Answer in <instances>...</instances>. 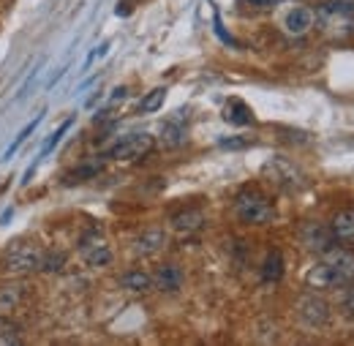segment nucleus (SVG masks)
<instances>
[{
	"mask_svg": "<svg viewBox=\"0 0 354 346\" xmlns=\"http://www.w3.org/2000/svg\"><path fill=\"white\" fill-rule=\"evenodd\" d=\"M25 330H22V325L17 322V319H11V316H0V344H22L25 341V336H22Z\"/></svg>",
	"mask_w": 354,
	"mask_h": 346,
	"instance_id": "obj_24",
	"label": "nucleus"
},
{
	"mask_svg": "<svg viewBox=\"0 0 354 346\" xmlns=\"http://www.w3.org/2000/svg\"><path fill=\"white\" fill-rule=\"evenodd\" d=\"M349 3H354V0H349Z\"/></svg>",
	"mask_w": 354,
	"mask_h": 346,
	"instance_id": "obj_32",
	"label": "nucleus"
},
{
	"mask_svg": "<svg viewBox=\"0 0 354 346\" xmlns=\"http://www.w3.org/2000/svg\"><path fill=\"white\" fill-rule=\"evenodd\" d=\"M101 170H104L101 161H85V164L68 170L60 180H63V185H82V183H88V180H95V177L101 174Z\"/></svg>",
	"mask_w": 354,
	"mask_h": 346,
	"instance_id": "obj_21",
	"label": "nucleus"
},
{
	"mask_svg": "<svg viewBox=\"0 0 354 346\" xmlns=\"http://www.w3.org/2000/svg\"><path fill=\"white\" fill-rule=\"evenodd\" d=\"M213 25H216V33H218V39H221L223 44H232V46H234V39H232V36H229V33L223 30L221 17H218V14H216V19H213Z\"/></svg>",
	"mask_w": 354,
	"mask_h": 346,
	"instance_id": "obj_28",
	"label": "nucleus"
},
{
	"mask_svg": "<svg viewBox=\"0 0 354 346\" xmlns=\"http://www.w3.org/2000/svg\"><path fill=\"white\" fill-rule=\"evenodd\" d=\"M66 267H68V251L60 246H44L41 275H60Z\"/></svg>",
	"mask_w": 354,
	"mask_h": 346,
	"instance_id": "obj_19",
	"label": "nucleus"
},
{
	"mask_svg": "<svg viewBox=\"0 0 354 346\" xmlns=\"http://www.w3.org/2000/svg\"><path fill=\"white\" fill-rule=\"evenodd\" d=\"M306 284L316 292L354 284V254L346 248H330L322 254V262H316L306 273Z\"/></svg>",
	"mask_w": 354,
	"mask_h": 346,
	"instance_id": "obj_1",
	"label": "nucleus"
},
{
	"mask_svg": "<svg viewBox=\"0 0 354 346\" xmlns=\"http://www.w3.org/2000/svg\"><path fill=\"white\" fill-rule=\"evenodd\" d=\"M262 177L281 194H297L306 188V174L300 172V167L295 161H289L283 156L267 158L265 167H262Z\"/></svg>",
	"mask_w": 354,
	"mask_h": 346,
	"instance_id": "obj_6",
	"label": "nucleus"
},
{
	"mask_svg": "<svg viewBox=\"0 0 354 346\" xmlns=\"http://www.w3.org/2000/svg\"><path fill=\"white\" fill-rule=\"evenodd\" d=\"M313 28L327 39L354 36V3L349 0H324L313 8Z\"/></svg>",
	"mask_w": 354,
	"mask_h": 346,
	"instance_id": "obj_4",
	"label": "nucleus"
},
{
	"mask_svg": "<svg viewBox=\"0 0 354 346\" xmlns=\"http://www.w3.org/2000/svg\"><path fill=\"white\" fill-rule=\"evenodd\" d=\"M251 145V139L248 136H221L218 139V147H223V150H243V147H248Z\"/></svg>",
	"mask_w": 354,
	"mask_h": 346,
	"instance_id": "obj_26",
	"label": "nucleus"
},
{
	"mask_svg": "<svg viewBox=\"0 0 354 346\" xmlns=\"http://www.w3.org/2000/svg\"><path fill=\"white\" fill-rule=\"evenodd\" d=\"M205 224H207L205 210L196 208V205H185V208H180L169 216V226L175 229L177 235H196V232L205 229Z\"/></svg>",
	"mask_w": 354,
	"mask_h": 346,
	"instance_id": "obj_14",
	"label": "nucleus"
},
{
	"mask_svg": "<svg viewBox=\"0 0 354 346\" xmlns=\"http://www.w3.org/2000/svg\"><path fill=\"white\" fill-rule=\"evenodd\" d=\"M71 126H74V118H68V120H63V123L57 126V131H52V134H49V139H46V142H44V147H41V150H39V156L33 158V164H36V167H39V164L44 161L46 156H49V153H52V150H55V147L60 145V139H63V136L68 134V129H71Z\"/></svg>",
	"mask_w": 354,
	"mask_h": 346,
	"instance_id": "obj_25",
	"label": "nucleus"
},
{
	"mask_svg": "<svg viewBox=\"0 0 354 346\" xmlns=\"http://www.w3.org/2000/svg\"><path fill=\"white\" fill-rule=\"evenodd\" d=\"M126 98H129V87H115L109 101H112V104H118V101H126Z\"/></svg>",
	"mask_w": 354,
	"mask_h": 346,
	"instance_id": "obj_30",
	"label": "nucleus"
},
{
	"mask_svg": "<svg viewBox=\"0 0 354 346\" xmlns=\"http://www.w3.org/2000/svg\"><path fill=\"white\" fill-rule=\"evenodd\" d=\"M248 6H254V8H275V6H281V3H289V0H245ZM303 3V0H300Z\"/></svg>",
	"mask_w": 354,
	"mask_h": 346,
	"instance_id": "obj_27",
	"label": "nucleus"
},
{
	"mask_svg": "<svg viewBox=\"0 0 354 346\" xmlns=\"http://www.w3.org/2000/svg\"><path fill=\"white\" fill-rule=\"evenodd\" d=\"M153 150H156V136L147 131H133L129 136H120L106 150V158L118 161V164H133V161H142L145 156H150Z\"/></svg>",
	"mask_w": 354,
	"mask_h": 346,
	"instance_id": "obj_7",
	"label": "nucleus"
},
{
	"mask_svg": "<svg viewBox=\"0 0 354 346\" xmlns=\"http://www.w3.org/2000/svg\"><path fill=\"white\" fill-rule=\"evenodd\" d=\"M11 216H14V208H6V210H3V216H0V224H6Z\"/></svg>",
	"mask_w": 354,
	"mask_h": 346,
	"instance_id": "obj_31",
	"label": "nucleus"
},
{
	"mask_svg": "<svg viewBox=\"0 0 354 346\" xmlns=\"http://www.w3.org/2000/svg\"><path fill=\"white\" fill-rule=\"evenodd\" d=\"M164 248H167V229H161V226H145L131 240V251L139 260H150V257L161 254Z\"/></svg>",
	"mask_w": 354,
	"mask_h": 346,
	"instance_id": "obj_10",
	"label": "nucleus"
},
{
	"mask_svg": "<svg viewBox=\"0 0 354 346\" xmlns=\"http://www.w3.org/2000/svg\"><path fill=\"white\" fill-rule=\"evenodd\" d=\"M300 243L306 246V251L310 254H327L330 248H335V235L330 229V224H322V221H306L297 232Z\"/></svg>",
	"mask_w": 354,
	"mask_h": 346,
	"instance_id": "obj_9",
	"label": "nucleus"
},
{
	"mask_svg": "<svg viewBox=\"0 0 354 346\" xmlns=\"http://www.w3.org/2000/svg\"><path fill=\"white\" fill-rule=\"evenodd\" d=\"M221 118L229 126H237V129H245V126H254V123H257L254 109H251L243 98H229V101L223 104Z\"/></svg>",
	"mask_w": 354,
	"mask_h": 346,
	"instance_id": "obj_16",
	"label": "nucleus"
},
{
	"mask_svg": "<svg viewBox=\"0 0 354 346\" xmlns=\"http://www.w3.org/2000/svg\"><path fill=\"white\" fill-rule=\"evenodd\" d=\"M344 313H349V316H354V289H349L346 292V298H344Z\"/></svg>",
	"mask_w": 354,
	"mask_h": 346,
	"instance_id": "obj_29",
	"label": "nucleus"
},
{
	"mask_svg": "<svg viewBox=\"0 0 354 346\" xmlns=\"http://www.w3.org/2000/svg\"><path fill=\"white\" fill-rule=\"evenodd\" d=\"M281 30H283L286 36H292V39H303L306 33L313 30V8H310V6H303V3L286 8L283 17H281Z\"/></svg>",
	"mask_w": 354,
	"mask_h": 346,
	"instance_id": "obj_11",
	"label": "nucleus"
},
{
	"mask_svg": "<svg viewBox=\"0 0 354 346\" xmlns=\"http://www.w3.org/2000/svg\"><path fill=\"white\" fill-rule=\"evenodd\" d=\"M183 284H185V273L175 262H164L153 273V289L161 295H177L183 289Z\"/></svg>",
	"mask_w": 354,
	"mask_h": 346,
	"instance_id": "obj_13",
	"label": "nucleus"
},
{
	"mask_svg": "<svg viewBox=\"0 0 354 346\" xmlns=\"http://www.w3.org/2000/svg\"><path fill=\"white\" fill-rule=\"evenodd\" d=\"M330 229L338 243L354 246V210H338L335 218L330 221Z\"/></svg>",
	"mask_w": 354,
	"mask_h": 346,
	"instance_id": "obj_20",
	"label": "nucleus"
},
{
	"mask_svg": "<svg viewBox=\"0 0 354 346\" xmlns=\"http://www.w3.org/2000/svg\"><path fill=\"white\" fill-rule=\"evenodd\" d=\"M283 273H286L283 254H281L278 248H270L265 262H262V267H259V278H262L265 284H278V281L283 278Z\"/></svg>",
	"mask_w": 354,
	"mask_h": 346,
	"instance_id": "obj_18",
	"label": "nucleus"
},
{
	"mask_svg": "<svg viewBox=\"0 0 354 346\" xmlns=\"http://www.w3.org/2000/svg\"><path fill=\"white\" fill-rule=\"evenodd\" d=\"M232 213L243 226H270L278 210L275 202L257 185H243L232 199Z\"/></svg>",
	"mask_w": 354,
	"mask_h": 346,
	"instance_id": "obj_3",
	"label": "nucleus"
},
{
	"mask_svg": "<svg viewBox=\"0 0 354 346\" xmlns=\"http://www.w3.org/2000/svg\"><path fill=\"white\" fill-rule=\"evenodd\" d=\"M33 289L28 286V278H3L0 281V316H14L30 300Z\"/></svg>",
	"mask_w": 354,
	"mask_h": 346,
	"instance_id": "obj_8",
	"label": "nucleus"
},
{
	"mask_svg": "<svg viewBox=\"0 0 354 346\" xmlns=\"http://www.w3.org/2000/svg\"><path fill=\"white\" fill-rule=\"evenodd\" d=\"M77 254H80L82 264L90 267V270H104V267H109L115 262V251H112L109 240L104 237V232L98 226H88V229L80 232Z\"/></svg>",
	"mask_w": 354,
	"mask_h": 346,
	"instance_id": "obj_5",
	"label": "nucleus"
},
{
	"mask_svg": "<svg viewBox=\"0 0 354 346\" xmlns=\"http://www.w3.org/2000/svg\"><path fill=\"white\" fill-rule=\"evenodd\" d=\"M297 316H300L308 327H322V325H327V319H330V305L324 303L322 298H316V295H306V298H300V303H297Z\"/></svg>",
	"mask_w": 354,
	"mask_h": 346,
	"instance_id": "obj_15",
	"label": "nucleus"
},
{
	"mask_svg": "<svg viewBox=\"0 0 354 346\" xmlns=\"http://www.w3.org/2000/svg\"><path fill=\"white\" fill-rule=\"evenodd\" d=\"M118 284H120V289H126L131 295H147V292H153V273H147L142 267H129L120 273Z\"/></svg>",
	"mask_w": 354,
	"mask_h": 346,
	"instance_id": "obj_17",
	"label": "nucleus"
},
{
	"mask_svg": "<svg viewBox=\"0 0 354 346\" xmlns=\"http://www.w3.org/2000/svg\"><path fill=\"white\" fill-rule=\"evenodd\" d=\"M44 246L36 237H19L0 251V278H33L41 273Z\"/></svg>",
	"mask_w": 354,
	"mask_h": 346,
	"instance_id": "obj_2",
	"label": "nucleus"
},
{
	"mask_svg": "<svg viewBox=\"0 0 354 346\" xmlns=\"http://www.w3.org/2000/svg\"><path fill=\"white\" fill-rule=\"evenodd\" d=\"M41 120H44V112H39V115H36V118H33L30 123H25V129L19 131V134L14 136V142H11L8 147H6V153H3V161H11V158H14L17 153H19V147H22L25 142H28V136H30L33 131L41 126Z\"/></svg>",
	"mask_w": 354,
	"mask_h": 346,
	"instance_id": "obj_23",
	"label": "nucleus"
},
{
	"mask_svg": "<svg viewBox=\"0 0 354 346\" xmlns=\"http://www.w3.org/2000/svg\"><path fill=\"white\" fill-rule=\"evenodd\" d=\"M158 142H161V147H167V150H177V147H183V145L188 142V115H185L183 109L175 112L169 120L161 123Z\"/></svg>",
	"mask_w": 354,
	"mask_h": 346,
	"instance_id": "obj_12",
	"label": "nucleus"
},
{
	"mask_svg": "<svg viewBox=\"0 0 354 346\" xmlns=\"http://www.w3.org/2000/svg\"><path fill=\"white\" fill-rule=\"evenodd\" d=\"M164 101H167V87H153L150 93H145L139 98L136 115H153V112H158L164 107Z\"/></svg>",
	"mask_w": 354,
	"mask_h": 346,
	"instance_id": "obj_22",
	"label": "nucleus"
}]
</instances>
